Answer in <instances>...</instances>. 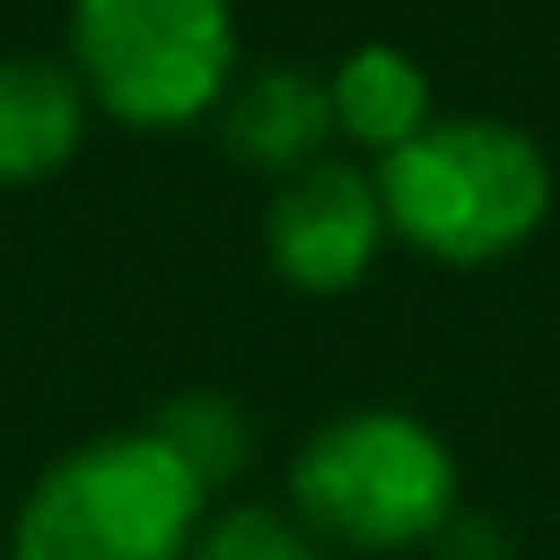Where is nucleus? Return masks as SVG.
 <instances>
[{"label": "nucleus", "mask_w": 560, "mask_h": 560, "mask_svg": "<svg viewBox=\"0 0 560 560\" xmlns=\"http://www.w3.org/2000/svg\"><path fill=\"white\" fill-rule=\"evenodd\" d=\"M385 242H392V229H385L372 170L319 156V163L280 176L275 202H268V268L293 293H306V300L352 293L372 275Z\"/></svg>", "instance_id": "obj_5"}, {"label": "nucleus", "mask_w": 560, "mask_h": 560, "mask_svg": "<svg viewBox=\"0 0 560 560\" xmlns=\"http://www.w3.org/2000/svg\"><path fill=\"white\" fill-rule=\"evenodd\" d=\"M150 436L202 482V495L229 489L248 469V456H255V423L242 418V405L222 398V392H183V398H170L156 411V423H150Z\"/></svg>", "instance_id": "obj_9"}, {"label": "nucleus", "mask_w": 560, "mask_h": 560, "mask_svg": "<svg viewBox=\"0 0 560 560\" xmlns=\"http://www.w3.org/2000/svg\"><path fill=\"white\" fill-rule=\"evenodd\" d=\"M72 79L131 131H183L222 112L242 59L235 0H72Z\"/></svg>", "instance_id": "obj_4"}, {"label": "nucleus", "mask_w": 560, "mask_h": 560, "mask_svg": "<svg viewBox=\"0 0 560 560\" xmlns=\"http://www.w3.org/2000/svg\"><path fill=\"white\" fill-rule=\"evenodd\" d=\"M332 138V98L326 79L306 66H255L242 85H229L222 98V143L268 176H293L306 163H319V150Z\"/></svg>", "instance_id": "obj_7"}, {"label": "nucleus", "mask_w": 560, "mask_h": 560, "mask_svg": "<svg viewBox=\"0 0 560 560\" xmlns=\"http://www.w3.org/2000/svg\"><path fill=\"white\" fill-rule=\"evenodd\" d=\"M430 560H515V535H509L495 515L456 509V515L443 522V535L430 541Z\"/></svg>", "instance_id": "obj_11"}, {"label": "nucleus", "mask_w": 560, "mask_h": 560, "mask_svg": "<svg viewBox=\"0 0 560 560\" xmlns=\"http://www.w3.org/2000/svg\"><path fill=\"white\" fill-rule=\"evenodd\" d=\"M202 482L143 430H105L46 463L13 509L7 560H189Z\"/></svg>", "instance_id": "obj_3"}, {"label": "nucleus", "mask_w": 560, "mask_h": 560, "mask_svg": "<svg viewBox=\"0 0 560 560\" xmlns=\"http://www.w3.org/2000/svg\"><path fill=\"white\" fill-rule=\"evenodd\" d=\"M463 509V469L436 423L372 405L326 418L287 463V515L352 555H411Z\"/></svg>", "instance_id": "obj_2"}, {"label": "nucleus", "mask_w": 560, "mask_h": 560, "mask_svg": "<svg viewBox=\"0 0 560 560\" xmlns=\"http://www.w3.org/2000/svg\"><path fill=\"white\" fill-rule=\"evenodd\" d=\"M326 98H332V138L372 150L378 163H385L392 150H405V143L436 118V112H430V79H423V66L405 46H385V39L352 46V52L326 72Z\"/></svg>", "instance_id": "obj_8"}, {"label": "nucleus", "mask_w": 560, "mask_h": 560, "mask_svg": "<svg viewBox=\"0 0 560 560\" xmlns=\"http://www.w3.org/2000/svg\"><path fill=\"white\" fill-rule=\"evenodd\" d=\"M92 98L66 59L13 52L0 59V189L59 176L85 143Z\"/></svg>", "instance_id": "obj_6"}, {"label": "nucleus", "mask_w": 560, "mask_h": 560, "mask_svg": "<svg viewBox=\"0 0 560 560\" xmlns=\"http://www.w3.org/2000/svg\"><path fill=\"white\" fill-rule=\"evenodd\" d=\"M189 560H332L319 535H306L287 509L268 502H235L202 522Z\"/></svg>", "instance_id": "obj_10"}, {"label": "nucleus", "mask_w": 560, "mask_h": 560, "mask_svg": "<svg viewBox=\"0 0 560 560\" xmlns=\"http://www.w3.org/2000/svg\"><path fill=\"white\" fill-rule=\"evenodd\" d=\"M385 229L443 268H489L528 248L555 209L541 143L502 118H430L378 170Z\"/></svg>", "instance_id": "obj_1"}]
</instances>
